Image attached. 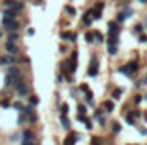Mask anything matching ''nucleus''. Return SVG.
<instances>
[{
    "mask_svg": "<svg viewBox=\"0 0 147 145\" xmlns=\"http://www.w3.org/2000/svg\"><path fill=\"white\" fill-rule=\"evenodd\" d=\"M135 128L140 132V135H144V137H147V128H144V126H139V125H135Z\"/></svg>",
    "mask_w": 147,
    "mask_h": 145,
    "instance_id": "nucleus-36",
    "label": "nucleus"
},
{
    "mask_svg": "<svg viewBox=\"0 0 147 145\" xmlns=\"http://www.w3.org/2000/svg\"><path fill=\"white\" fill-rule=\"evenodd\" d=\"M7 41H9V43H17V41H19V33H9Z\"/></svg>",
    "mask_w": 147,
    "mask_h": 145,
    "instance_id": "nucleus-18",
    "label": "nucleus"
},
{
    "mask_svg": "<svg viewBox=\"0 0 147 145\" xmlns=\"http://www.w3.org/2000/svg\"><path fill=\"white\" fill-rule=\"evenodd\" d=\"M103 7H105V2H98V3H96V9H94V10H99V12H101V10H103Z\"/></svg>",
    "mask_w": 147,
    "mask_h": 145,
    "instance_id": "nucleus-42",
    "label": "nucleus"
},
{
    "mask_svg": "<svg viewBox=\"0 0 147 145\" xmlns=\"http://www.w3.org/2000/svg\"><path fill=\"white\" fill-rule=\"evenodd\" d=\"M86 128H87V130H92V123H91V119L86 121Z\"/></svg>",
    "mask_w": 147,
    "mask_h": 145,
    "instance_id": "nucleus-48",
    "label": "nucleus"
},
{
    "mask_svg": "<svg viewBox=\"0 0 147 145\" xmlns=\"http://www.w3.org/2000/svg\"><path fill=\"white\" fill-rule=\"evenodd\" d=\"M86 101H87L89 106H94V99H92V92H91V91L86 92Z\"/></svg>",
    "mask_w": 147,
    "mask_h": 145,
    "instance_id": "nucleus-22",
    "label": "nucleus"
},
{
    "mask_svg": "<svg viewBox=\"0 0 147 145\" xmlns=\"http://www.w3.org/2000/svg\"><path fill=\"white\" fill-rule=\"evenodd\" d=\"M99 125H101V126H105V125H106V118H105V116H101V118H99Z\"/></svg>",
    "mask_w": 147,
    "mask_h": 145,
    "instance_id": "nucleus-47",
    "label": "nucleus"
},
{
    "mask_svg": "<svg viewBox=\"0 0 147 145\" xmlns=\"http://www.w3.org/2000/svg\"><path fill=\"white\" fill-rule=\"evenodd\" d=\"M82 92H89V87H87V84H80V87H79Z\"/></svg>",
    "mask_w": 147,
    "mask_h": 145,
    "instance_id": "nucleus-44",
    "label": "nucleus"
},
{
    "mask_svg": "<svg viewBox=\"0 0 147 145\" xmlns=\"http://www.w3.org/2000/svg\"><path fill=\"white\" fill-rule=\"evenodd\" d=\"M91 145H101V138L99 137H92L91 138Z\"/></svg>",
    "mask_w": 147,
    "mask_h": 145,
    "instance_id": "nucleus-38",
    "label": "nucleus"
},
{
    "mask_svg": "<svg viewBox=\"0 0 147 145\" xmlns=\"http://www.w3.org/2000/svg\"><path fill=\"white\" fill-rule=\"evenodd\" d=\"M5 51L9 53V55H12V56H16V55H19V46L16 44V43H5Z\"/></svg>",
    "mask_w": 147,
    "mask_h": 145,
    "instance_id": "nucleus-6",
    "label": "nucleus"
},
{
    "mask_svg": "<svg viewBox=\"0 0 147 145\" xmlns=\"http://www.w3.org/2000/svg\"><path fill=\"white\" fill-rule=\"evenodd\" d=\"M92 39H94V33H86V41L87 43H94Z\"/></svg>",
    "mask_w": 147,
    "mask_h": 145,
    "instance_id": "nucleus-34",
    "label": "nucleus"
},
{
    "mask_svg": "<svg viewBox=\"0 0 147 145\" xmlns=\"http://www.w3.org/2000/svg\"><path fill=\"white\" fill-rule=\"evenodd\" d=\"M98 73H99V60H98V56H92V58H91V63H89L87 75H89V77H96Z\"/></svg>",
    "mask_w": 147,
    "mask_h": 145,
    "instance_id": "nucleus-3",
    "label": "nucleus"
},
{
    "mask_svg": "<svg viewBox=\"0 0 147 145\" xmlns=\"http://www.w3.org/2000/svg\"><path fill=\"white\" fill-rule=\"evenodd\" d=\"M17 138H19V135H12V137H10V140H12V142H16Z\"/></svg>",
    "mask_w": 147,
    "mask_h": 145,
    "instance_id": "nucleus-53",
    "label": "nucleus"
},
{
    "mask_svg": "<svg viewBox=\"0 0 147 145\" xmlns=\"http://www.w3.org/2000/svg\"><path fill=\"white\" fill-rule=\"evenodd\" d=\"M14 82H16V79H12L10 75H7V73H5V80H3V85H5V87H14Z\"/></svg>",
    "mask_w": 147,
    "mask_h": 145,
    "instance_id": "nucleus-14",
    "label": "nucleus"
},
{
    "mask_svg": "<svg viewBox=\"0 0 147 145\" xmlns=\"http://www.w3.org/2000/svg\"><path fill=\"white\" fill-rule=\"evenodd\" d=\"M146 29H147V17H146Z\"/></svg>",
    "mask_w": 147,
    "mask_h": 145,
    "instance_id": "nucleus-60",
    "label": "nucleus"
},
{
    "mask_svg": "<svg viewBox=\"0 0 147 145\" xmlns=\"http://www.w3.org/2000/svg\"><path fill=\"white\" fill-rule=\"evenodd\" d=\"M127 123H128L130 126H135V125H137V123H135V118H134V116H132L130 113L127 114Z\"/></svg>",
    "mask_w": 147,
    "mask_h": 145,
    "instance_id": "nucleus-27",
    "label": "nucleus"
},
{
    "mask_svg": "<svg viewBox=\"0 0 147 145\" xmlns=\"http://www.w3.org/2000/svg\"><path fill=\"white\" fill-rule=\"evenodd\" d=\"M22 142H34V132L33 130H24L22 132Z\"/></svg>",
    "mask_w": 147,
    "mask_h": 145,
    "instance_id": "nucleus-9",
    "label": "nucleus"
},
{
    "mask_svg": "<svg viewBox=\"0 0 147 145\" xmlns=\"http://www.w3.org/2000/svg\"><path fill=\"white\" fill-rule=\"evenodd\" d=\"M7 75H10L12 79H21V77H24L22 72H21V68H19L17 65H10V67L7 68Z\"/></svg>",
    "mask_w": 147,
    "mask_h": 145,
    "instance_id": "nucleus-5",
    "label": "nucleus"
},
{
    "mask_svg": "<svg viewBox=\"0 0 147 145\" xmlns=\"http://www.w3.org/2000/svg\"><path fill=\"white\" fill-rule=\"evenodd\" d=\"M77 55H79L77 51H72V55H70V58H69V60H72V62H77Z\"/></svg>",
    "mask_w": 147,
    "mask_h": 145,
    "instance_id": "nucleus-46",
    "label": "nucleus"
},
{
    "mask_svg": "<svg viewBox=\"0 0 147 145\" xmlns=\"http://www.w3.org/2000/svg\"><path fill=\"white\" fill-rule=\"evenodd\" d=\"M34 3H36V5H39V3H43V0H36Z\"/></svg>",
    "mask_w": 147,
    "mask_h": 145,
    "instance_id": "nucleus-56",
    "label": "nucleus"
},
{
    "mask_svg": "<svg viewBox=\"0 0 147 145\" xmlns=\"http://www.w3.org/2000/svg\"><path fill=\"white\" fill-rule=\"evenodd\" d=\"M120 33H121V26H120L116 21L108 22V36H116V38H118Z\"/></svg>",
    "mask_w": 147,
    "mask_h": 145,
    "instance_id": "nucleus-4",
    "label": "nucleus"
},
{
    "mask_svg": "<svg viewBox=\"0 0 147 145\" xmlns=\"http://www.w3.org/2000/svg\"><path fill=\"white\" fill-rule=\"evenodd\" d=\"M70 135L74 137V140H75V142H79V140L82 138V135H80V133H77V132H70Z\"/></svg>",
    "mask_w": 147,
    "mask_h": 145,
    "instance_id": "nucleus-39",
    "label": "nucleus"
},
{
    "mask_svg": "<svg viewBox=\"0 0 147 145\" xmlns=\"http://www.w3.org/2000/svg\"><path fill=\"white\" fill-rule=\"evenodd\" d=\"M60 121H62V128H63V130H70V119H69L67 116L62 114V116H60Z\"/></svg>",
    "mask_w": 147,
    "mask_h": 145,
    "instance_id": "nucleus-12",
    "label": "nucleus"
},
{
    "mask_svg": "<svg viewBox=\"0 0 147 145\" xmlns=\"http://www.w3.org/2000/svg\"><path fill=\"white\" fill-rule=\"evenodd\" d=\"M2 3H3L5 9H14L17 12H22L24 7H26L24 2H21V0H2Z\"/></svg>",
    "mask_w": 147,
    "mask_h": 145,
    "instance_id": "nucleus-2",
    "label": "nucleus"
},
{
    "mask_svg": "<svg viewBox=\"0 0 147 145\" xmlns=\"http://www.w3.org/2000/svg\"><path fill=\"white\" fill-rule=\"evenodd\" d=\"M22 114H26V116H31V114H34V106H31V104L24 106V109H22Z\"/></svg>",
    "mask_w": 147,
    "mask_h": 145,
    "instance_id": "nucleus-17",
    "label": "nucleus"
},
{
    "mask_svg": "<svg viewBox=\"0 0 147 145\" xmlns=\"http://www.w3.org/2000/svg\"><path fill=\"white\" fill-rule=\"evenodd\" d=\"M28 121H31V123H36V121H38V116H36V114H31V116H28Z\"/></svg>",
    "mask_w": 147,
    "mask_h": 145,
    "instance_id": "nucleus-43",
    "label": "nucleus"
},
{
    "mask_svg": "<svg viewBox=\"0 0 147 145\" xmlns=\"http://www.w3.org/2000/svg\"><path fill=\"white\" fill-rule=\"evenodd\" d=\"M57 82L62 84V82H63V75H58V77H57Z\"/></svg>",
    "mask_w": 147,
    "mask_h": 145,
    "instance_id": "nucleus-50",
    "label": "nucleus"
},
{
    "mask_svg": "<svg viewBox=\"0 0 147 145\" xmlns=\"http://www.w3.org/2000/svg\"><path fill=\"white\" fill-rule=\"evenodd\" d=\"M125 19H127V12H125V10H120V12L116 14V22L121 24V22H125Z\"/></svg>",
    "mask_w": 147,
    "mask_h": 145,
    "instance_id": "nucleus-13",
    "label": "nucleus"
},
{
    "mask_svg": "<svg viewBox=\"0 0 147 145\" xmlns=\"http://www.w3.org/2000/svg\"><path fill=\"white\" fill-rule=\"evenodd\" d=\"M118 73H123V75L130 77V73H128V70H127V65H123V67H118Z\"/></svg>",
    "mask_w": 147,
    "mask_h": 145,
    "instance_id": "nucleus-31",
    "label": "nucleus"
},
{
    "mask_svg": "<svg viewBox=\"0 0 147 145\" xmlns=\"http://www.w3.org/2000/svg\"><path fill=\"white\" fill-rule=\"evenodd\" d=\"M63 145H75V140H74L72 135H69V137L63 140Z\"/></svg>",
    "mask_w": 147,
    "mask_h": 145,
    "instance_id": "nucleus-29",
    "label": "nucleus"
},
{
    "mask_svg": "<svg viewBox=\"0 0 147 145\" xmlns=\"http://www.w3.org/2000/svg\"><path fill=\"white\" fill-rule=\"evenodd\" d=\"M60 111H62L63 116H67V113H69V104H62V106H60Z\"/></svg>",
    "mask_w": 147,
    "mask_h": 145,
    "instance_id": "nucleus-35",
    "label": "nucleus"
},
{
    "mask_svg": "<svg viewBox=\"0 0 147 145\" xmlns=\"http://www.w3.org/2000/svg\"><path fill=\"white\" fill-rule=\"evenodd\" d=\"M65 10L69 12V15H75V9H74L72 5H67V7H65Z\"/></svg>",
    "mask_w": 147,
    "mask_h": 145,
    "instance_id": "nucleus-40",
    "label": "nucleus"
},
{
    "mask_svg": "<svg viewBox=\"0 0 147 145\" xmlns=\"http://www.w3.org/2000/svg\"><path fill=\"white\" fill-rule=\"evenodd\" d=\"M82 24L84 26H91L92 24V9H89L86 14H82Z\"/></svg>",
    "mask_w": 147,
    "mask_h": 145,
    "instance_id": "nucleus-8",
    "label": "nucleus"
},
{
    "mask_svg": "<svg viewBox=\"0 0 147 145\" xmlns=\"http://www.w3.org/2000/svg\"><path fill=\"white\" fill-rule=\"evenodd\" d=\"M21 145H38V144H34V142H22Z\"/></svg>",
    "mask_w": 147,
    "mask_h": 145,
    "instance_id": "nucleus-51",
    "label": "nucleus"
},
{
    "mask_svg": "<svg viewBox=\"0 0 147 145\" xmlns=\"http://www.w3.org/2000/svg\"><path fill=\"white\" fill-rule=\"evenodd\" d=\"M111 132L116 135V133H120L121 132V125L120 123H116V121H113V125H111Z\"/></svg>",
    "mask_w": 147,
    "mask_h": 145,
    "instance_id": "nucleus-19",
    "label": "nucleus"
},
{
    "mask_svg": "<svg viewBox=\"0 0 147 145\" xmlns=\"http://www.w3.org/2000/svg\"><path fill=\"white\" fill-rule=\"evenodd\" d=\"M101 108H103V111H105V113H108V114H110V113H113V111H115V103H113V101H105Z\"/></svg>",
    "mask_w": 147,
    "mask_h": 145,
    "instance_id": "nucleus-11",
    "label": "nucleus"
},
{
    "mask_svg": "<svg viewBox=\"0 0 147 145\" xmlns=\"http://www.w3.org/2000/svg\"><path fill=\"white\" fill-rule=\"evenodd\" d=\"M10 106H12V104H10V103H9V99H2V101H0V108H10Z\"/></svg>",
    "mask_w": 147,
    "mask_h": 145,
    "instance_id": "nucleus-32",
    "label": "nucleus"
},
{
    "mask_svg": "<svg viewBox=\"0 0 147 145\" xmlns=\"http://www.w3.org/2000/svg\"><path fill=\"white\" fill-rule=\"evenodd\" d=\"M118 44V38L116 36H108V46H116Z\"/></svg>",
    "mask_w": 147,
    "mask_h": 145,
    "instance_id": "nucleus-24",
    "label": "nucleus"
},
{
    "mask_svg": "<svg viewBox=\"0 0 147 145\" xmlns=\"http://www.w3.org/2000/svg\"><path fill=\"white\" fill-rule=\"evenodd\" d=\"M116 51H118V48H116V46H108V55L115 56V55H116Z\"/></svg>",
    "mask_w": 147,
    "mask_h": 145,
    "instance_id": "nucleus-33",
    "label": "nucleus"
},
{
    "mask_svg": "<svg viewBox=\"0 0 147 145\" xmlns=\"http://www.w3.org/2000/svg\"><path fill=\"white\" fill-rule=\"evenodd\" d=\"M142 116H144V121L147 123V111H144V113H142Z\"/></svg>",
    "mask_w": 147,
    "mask_h": 145,
    "instance_id": "nucleus-54",
    "label": "nucleus"
},
{
    "mask_svg": "<svg viewBox=\"0 0 147 145\" xmlns=\"http://www.w3.org/2000/svg\"><path fill=\"white\" fill-rule=\"evenodd\" d=\"M2 38H3V33H2V31H0V39H2Z\"/></svg>",
    "mask_w": 147,
    "mask_h": 145,
    "instance_id": "nucleus-58",
    "label": "nucleus"
},
{
    "mask_svg": "<svg viewBox=\"0 0 147 145\" xmlns=\"http://www.w3.org/2000/svg\"><path fill=\"white\" fill-rule=\"evenodd\" d=\"M121 94H123V89H115L111 96H113V99H120V97H121Z\"/></svg>",
    "mask_w": 147,
    "mask_h": 145,
    "instance_id": "nucleus-25",
    "label": "nucleus"
},
{
    "mask_svg": "<svg viewBox=\"0 0 147 145\" xmlns=\"http://www.w3.org/2000/svg\"><path fill=\"white\" fill-rule=\"evenodd\" d=\"M2 26H3L9 33H17L19 28H21V24H19L17 21H14V19H5V17H2Z\"/></svg>",
    "mask_w": 147,
    "mask_h": 145,
    "instance_id": "nucleus-1",
    "label": "nucleus"
},
{
    "mask_svg": "<svg viewBox=\"0 0 147 145\" xmlns=\"http://www.w3.org/2000/svg\"><path fill=\"white\" fill-rule=\"evenodd\" d=\"M72 36H74V33H70V31H62V33H60V38H62V39L72 41Z\"/></svg>",
    "mask_w": 147,
    "mask_h": 145,
    "instance_id": "nucleus-21",
    "label": "nucleus"
},
{
    "mask_svg": "<svg viewBox=\"0 0 147 145\" xmlns=\"http://www.w3.org/2000/svg\"><path fill=\"white\" fill-rule=\"evenodd\" d=\"M86 113H87V108H86L84 104H79V106H77V114H84V116H86Z\"/></svg>",
    "mask_w": 147,
    "mask_h": 145,
    "instance_id": "nucleus-28",
    "label": "nucleus"
},
{
    "mask_svg": "<svg viewBox=\"0 0 147 145\" xmlns=\"http://www.w3.org/2000/svg\"><path fill=\"white\" fill-rule=\"evenodd\" d=\"M139 2H140V3H147V0H139Z\"/></svg>",
    "mask_w": 147,
    "mask_h": 145,
    "instance_id": "nucleus-57",
    "label": "nucleus"
},
{
    "mask_svg": "<svg viewBox=\"0 0 147 145\" xmlns=\"http://www.w3.org/2000/svg\"><path fill=\"white\" fill-rule=\"evenodd\" d=\"M125 12H127V17H130V15H134V10H132V9H127Z\"/></svg>",
    "mask_w": 147,
    "mask_h": 145,
    "instance_id": "nucleus-49",
    "label": "nucleus"
},
{
    "mask_svg": "<svg viewBox=\"0 0 147 145\" xmlns=\"http://www.w3.org/2000/svg\"><path fill=\"white\" fill-rule=\"evenodd\" d=\"M28 121V116L26 114H22V113H19V118H17V125H24Z\"/></svg>",
    "mask_w": 147,
    "mask_h": 145,
    "instance_id": "nucleus-26",
    "label": "nucleus"
},
{
    "mask_svg": "<svg viewBox=\"0 0 147 145\" xmlns=\"http://www.w3.org/2000/svg\"><path fill=\"white\" fill-rule=\"evenodd\" d=\"M28 34H29V36H33V34H34V29H31V28H29V29H28Z\"/></svg>",
    "mask_w": 147,
    "mask_h": 145,
    "instance_id": "nucleus-52",
    "label": "nucleus"
},
{
    "mask_svg": "<svg viewBox=\"0 0 147 145\" xmlns=\"http://www.w3.org/2000/svg\"><path fill=\"white\" fill-rule=\"evenodd\" d=\"M142 99H144V96L135 94V96H134V104H140V103H142Z\"/></svg>",
    "mask_w": 147,
    "mask_h": 145,
    "instance_id": "nucleus-30",
    "label": "nucleus"
},
{
    "mask_svg": "<svg viewBox=\"0 0 147 145\" xmlns=\"http://www.w3.org/2000/svg\"><path fill=\"white\" fill-rule=\"evenodd\" d=\"M2 15H3L5 19H14V21H17L19 12H17V10H14V9H5V10L2 12Z\"/></svg>",
    "mask_w": 147,
    "mask_h": 145,
    "instance_id": "nucleus-7",
    "label": "nucleus"
},
{
    "mask_svg": "<svg viewBox=\"0 0 147 145\" xmlns=\"http://www.w3.org/2000/svg\"><path fill=\"white\" fill-rule=\"evenodd\" d=\"M144 99H146V101H147V94H144Z\"/></svg>",
    "mask_w": 147,
    "mask_h": 145,
    "instance_id": "nucleus-59",
    "label": "nucleus"
},
{
    "mask_svg": "<svg viewBox=\"0 0 147 145\" xmlns=\"http://www.w3.org/2000/svg\"><path fill=\"white\" fill-rule=\"evenodd\" d=\"M28 99H29V104H31V106H38V104H39V97L34 96V94H29Z\"/></svg>",
    "mask_w": 147,
    "mask_h": 145,
    "instance_id": "nucleus-16",
    "label": "nucleus"
},
{
    "mask_svg": "<svg viewBox=\"0 0 147 145\" xmlns=\"http://www.w3.org/2000/svg\"><path fill=\"white\" fill-rule=\"evenodd\" d=\"M127 70L130 73V77H134V73L139 72V63H137V62H130V63L127 65Z\"/></svg>",
    "mask_w": 147,
    "mask_h": 145,
    "instance_id": "nucleus-10",
    "label": "nucleus"
},
{
    "mask_svg": "<svg viewBox=\"0 0 147 145\" xmlns=\"http://www.w3.org/2000/svg\"><path fill=\"white\" fill-rule=\"evenodd\" d=\"M128 145H139V144H128Z\"/></svg>",
    "mask_w": 147,
    "mask_h": 145,
    "instance_id": "nucleus-61",
    "label": "nucleus"
},
{
    "mask_svg": "<svg viewBox=\"0 0 147 145\" xmlns=\"http://www.w3.org/2000/svg\"><path fill=\"white\" fill-rule=\"evenodd\" d=\"M130 114H132L134 118H140V116H142V111H140V109H134Z\"/></svg>",
    "mask_w": 147,
    "mask_h": 145,
    "instance_id": "nucleus-37",
    "label": "nucleus"
},
{
    "mask_svg": "<svg viewBox=\"0 0 147 145\" xmlns=\"http://www.w3.org/2000/svg\"><path fill=\"white\" fill-rule=\"evenodd\" d=\"M94 39H96V43H105V36L101 31H94Z\"/></svg>",
    "mask_w": 147,
    "mask_h": 145,
    "instance_id": "nucleus-20",
    "label": "nucleus"
},
{
    "mask_svg": "<svg viewBox=\"0 0 147 145\" xmlns=\"http://www.w3.org/2000/svg\"><path fill=\"white\" fill-rule=\"evenodd\" d=\"M140 84H147V75H146V79H144V80H140Z\"/></svg>",
    "mask_w": 147,
    "mask_h": 145,
    "instance_id": "nucleus-55",
    "label": "nucleus"
},
{
    "mask_svg": "<svg viewBox=\"0 0 147 145\" xmlns=\"http://www.w3.org/2000/svg\"><path fill=\"white\" fill-rule=\"evenodd\" d=\"M103 116V108H98L94 111V118H101Z\"/></svg>",
    "mask_w": 147,
    "mask_h": 145,
    "instance_id": "nucleus-41",
    "label": "nucleus"
},
{
    "mask_svg": "<svg viewBox=\"0 0 147 145\" xmlns=\"http://www.w3.org/2000/svg\"><path fill=\"white\" fill-rule=\"evenodd\" d=\"M142 31H144V26H142V24H135V26L132 28V33H134L135 36H139V34H142Z\"/></svg>",
    "mask_w": 147,
    "mask_h": 145,
    "instance_id": "nucleus-15",
    "label": "nucleus"
},
{
    "mask_svg": "<svg viewBox=\"0 0 147 145\" xmlns=\"http://www.w3.org/2000/svg\"><path fill=\"white\" fill-rule=\"evenodd\" d=\"M139 43H147V36L146 34H139Z\"/></svg>",
    "mask_w": 147,
    "mask_h": 145,
    "instance_id": "nucleus-45",
    "label": "nucleus"
},
{
    "mask_svg": "<svg viewBox=\"0 0 147 145\" xmlns=\"http://www.w3.org/2000/svg\"><path fill=\"white\" fill-rule=\"evenodd\" d=\"M12 108L16 109V111H19V113H22L24 104H22V103H19V101H16V103H12Z\"/></svg>",
    "mask_w": 147,
    "mask_h": 145,
    "instance_id": "nucleus-23",
    "label": "nucleus"
}]
</instances>
